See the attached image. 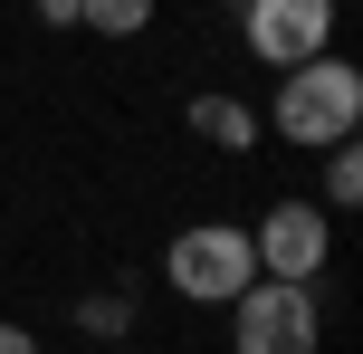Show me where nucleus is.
<instances>
[{"instance_id": "nucleus-6", "label": "nucleus", "mask_w": 363, "mask_h": 354, "mask_svg": "<svg viewBox=\"0 0 363 354\" xmlns=\"http://www.w3.org/2000/svg\"><path fill=\"white\" fill-rule=\"evenodd\" d=\"M191 134L220 144V153H249V144H258V115L239 106V96H191Z\"/></svg>"}, {"instance_id": "nucleus-11", "label": "nucleus", "mask_w": 363, "mask_h": 354, "mask_svg": "<svg viewBox=\"0 0 363 354\" xmlns=\"http://www.w3.org/2000/svg\"><path fill=\"white\" fill-rule=\"evenodd\" d=\"M0 354H38V336L29 326H0Z\"/></svg>"}, {"instance_id": "nucleus-3", "label": "nucleus", "mask_w": 363, "mask_h": 354, "mask_svg": "<svg viewBox=\"0 0 363 354\" xmlns=\"http://www.w3.org/2000/svg\"><path fill=\"white\" fill-rule=\"evenodd\" d=\"M325 345V316H315V287L287 278H249L230 297V354H315Z\"/></svg>"}, {"instance_id": "nucleus-4", "label": "nucleus", "mask_w": 363, "mask_h": 354, "mask_svg": "<svg viewBox=\"0 0 363 354\" xmlns=\"http://www.w3.org/2000/svg\"><path fill=\"white\" fill-rule=\"evenodd\" d=\"M239 38H249L258 67H306L335 48V0H239Z\"/></svg>"}, {"instance_id": "nucleus-7", "label": "nucleus", "mask_w": 363, "mask_h": 354, "mask_svg": "<svg viewBox=\"0 0 363 354\" xmlns=\"http://www.w3.org/2000/svg\"><path fill=\"white\" fill-rule=\"evenodd\" d=\"M77 29H96V38H144V29H153V0H77Z\"/></svg>"}, {"instance_id": "nucleus-2", "label": "nucleus", "mask_w": 363, "mask_h": 354, "mask_svg": "<svg viewBox=\"0 0 363 354\" xmlns=\"http://www.w3.org/2000/svg\"><path fill=\"white\" fill-rule=\"evenodd\" d=\"M249 278H258V249H249V230H230V221H191V230H172V249H163V287L191 297V306H230Z\"/></svg>"}, {"instance_id": "nucleus-10", "label": "nucleus", "mask_w": 363, "mask_h": 354, "mask_svg": "<svg viewBox=\"0 0 363 354\" xmlns=\"http://www.w3.org/2000/svg\"><path fill=\"white\" fill-rule=\"evenodd\" d=\"M38 19L48 29H77V0H38Z\"/></svg>"}, {"instance_id": "nucleus-8", "label": "nucleus", "mask_w": 363, "mask_h": 354, "mask_svg": "<svg viewBox=\"0 0 363 354\" xmlns=\"http://www.w3.org/2000/svg\"><path fill=\"white\" fill-rule=\"evenodd\" d=\"M354 201H363V153L325 144V211H354Z\"/></svg>"}, {"instance_id": "nucleus-1", "label": "nucleus", "mask_w": 363, "mask_h": 354, "mask_svg": "<svg viewBox=\"0 0 363 354\" xmlns=\"http://www.w3.org/2000/svg\"><path fill=\"white\" fill-rule=\"evenodd\" d=\"M268 125L287 134L296 153H325V144H354V125H363V67L354 57H306V67H287L277 77V96H268Z\"/></svg>"}, {"instance_id": "nucleus-9", "label": "nucleus", "mask_w": 363, "mask_h": 354, "mask_svg": "<svg viewBox=\"0 0 363 354\" xmlns=\"http://www.w3.org/2000/svg\"><path fill=\"white\" fill-rule=\"evenodd\" d=\"M77 316H86V336H125V297H115V287H106V297H86V306H77Z\"/></svg>"}, {"instance_id": "nucleus-5", "label": "nucleus", "mask_w": 363, "mask_h": 354, "mask_svg": "<svg viewBox=\"0 0 363 354\" xmlns=\"http://www.w3.org/2000/svg\"><path fill=\"white\" fill-rule=\"evenodd\" d=\"M249 249H258V278L315 287V278H325V259H335V221H325L315 201H277L268 221L249 230Z\"/></svg>"}]
</instances>
